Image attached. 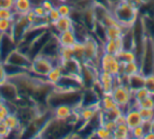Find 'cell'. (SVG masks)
I'll return each instance as SVG.
<instances>
[{
    "instance_id": "6da1fadb",
    "label": "cell",
    "mask_w": 154,
    "mask_h": 139,
    "mask_svg": "<svg viewBox=\"0 0 154 139\" xmlns=\"http://www.w3.org/2000/svg\"><path fill=\"white\" fill-rule=\"evenodd\" d=\"M110 11L114 15L118 22L126 28H130L134 24L138 18V10L133 9L125 0H118L116 2L112 1L110 5Z\"/></svg>"
},
{
    "instance_id": "7a4b0ae2",
    "label": "cell",
    "mask_w": 154,
    "mask_h": 139,
    "mask_svg": "<svg viewBox=\"0 0 154 139\" xmlns=\"http://www.w3.org/2000/svg\"><path fill=\"white\" fill-rule=\"evenodd\" d=\"M111 96L116 102V104L122 107L124 111L131 107V102L133 100V92L129 89L127 84H116L112 91Z\"/></svg>"
},
{
    "instance_id": "3957f363",
    "label": "cell",
    "mask_w": 154,
    "mask_h": 139,
    "mask_svg": "<svg viewBox=\"0 0 154 139\" xmlns=\"http://www.w3.org/2000/svg\"><path fill=\"white\" fill-rule=\"evenodd\" d=\"M54 64L55 62L51 58L47 57L42 54H39L32 59L30 72L37 77H45L52 70Z\"/></svg>"
},
{
    "instance_id": "277c9868",
    "label": "cell",
    "mask_w": 154,
    "mask_h": 139,
    "mask_svg": "<svg viewBox=\"0 0 154 139\" xmlns=\"http://www.w3.org/2000/svg\"><path fill=\"white\" fill-rule=\"evenodd\" d=\"M98 68L99 71L107 72L114 76H117L122 73V62L116 55L103 53L99 57Z\"/></svg>"
},
{
    "instance_id": "5b68a950",
    "label": "cell",
    "mask_w": 154,
    "mask_h": 139,
    "mask_svg": "<svg viewBox=\"0 0 154 139\" xmlns=\"http://www.w3.org/2000/svg\"><path fill=\"white\" fill-rule=\"evenodd\" d=\"M3 62H7V63L13 64V65L19 66V68L30 71L32 59L26 53H23V52H21L16 47L13 52H11L9 54V56L5 58Z\"/></svg>"
},
{
    "instance_id": "8992f818",
    "label": "cell",
    "mask_w": 154,
    "mask_h": 139,
    "mask_svg": "<svg viewBox=\"0 0 154 139\" xmlns=\"http://www.w3.org/2000/svg\"><path fill=\"white\" fill-rule=\"evenodd\" d=\"M97 81H98L103 94H111L114 86H116L115 76L107 73V72L99 71L98 75H97Z\"/></svg>"
},
{
    "instance_id": "52a82bcc",
    "label": "cell",
    "mask_w": 154,
    "mask_h": 139,
    "mask_svg": "<svg viewBox=\"0 0 154 139\" xmlns=\"http://www.w3.org/2000/svg\"><path fill=\"white\" fill-rule=\"evenodd\" d=\"M62 68H63L64 74H70V75H82V63L76 58H72V59L64 60V61H60Z\"/></svg>"
},
{
    "instance_id": "ba28073f",
    "label": "cell",
    "mask_w": 154,
    "mask_h": 139,
    "mask_svg": "<svg viewBox=\"0 0 154 139\" xmlns=\"http://www.w3.org/2000/svg\"><path fill=\"white\" fill-rule=\"evenodd\" d=\"M74 113L75 107L69 104H59L54 107L53 118L58 120H63V121H69V119L74 115Z\"/></svg>"
},
{
    "instance_id": "9c48e42d",
    "label": "cell",
    "mask_w": 154,
    "mask_h": 139,
    "mask_svg": "<svg viewBox=\"0 0 154 139\" xmlns=\"http://www.w3.org/2000/svg\"><path fill=\"white\" fill-rule=\"evenodd\" d=\"M125 115H126V123L130 128L141 125L143 123V118L139 114L138 107H130L125 111Z\"/></svg>"
},
{
    "instance_id": "30bf717a",
    "label": "cell",
    "mask_w": 154,
    "mask_h": 139,
    "mask_svg": "<svg viewBox=\"0 0 154 139\" xmlns=\"http://www.w3.org/2000/svg\"><path fill=\"white\" fill-rule=\"evenodd\" d=\"M63 74H64V72H63V68H62L61 64L55 63L53 68H52V70L49 72V74L45 76V80H47L51 86H55L56 84L60 81V79L62 78Z\"/></svg>"
},
{
    "instance_id": "8fae6325",
    "label": "cell",
    "mask_w": 154,
    "mask_h": 139,
    "mask_svg": "<svg viewBox=\"0 0 154 139\" xmlns=\"http://www.w3.org/2000/svg\"><path fill=\"white\" fill-rule=\"evenodd\" d=\"M57 38L60 43V47H72L75 42L77 41V37L75 34L74 30H68L64 32L58 33Z\"/></svg>"
},
{
    "instance_id": "7c38bea8",
    "label": "cell",
    "mask_w": 154,
    "mask_h": 139,
    "mask_svg": "<svg viewBox=\"0 0 154 139\" xmlns=\"http://www.w3.org/2000/svg\"><path fill=\"white\" fill-rule=\"evenodd\" d=\"M145 79L146 75H143L141 72H139V73L127 77L125 84H127L129 86V89L133 92V91L137 90V89L141 88V86H145Z\"/></svg>"
},
{
    "instance_id": "4fadbf2b",
    "label": "cell",
    "mask_w": 154,
    "mask_h": 139,
    "mask_svg": "<svg viewBox=\"0 0 154 139\" xmlns=\"http://www.w3.org/2000/svg\"><path fill=\"white\" fill-rule=\"evenodd\" d=\"M51 26L56 31V34H58V33L64 32V31L72 30L74 28V21L70 16L69 17H60L57 21L52 23Z\"/></svg>"
},
{
    "instance_id": "5bb4252c",
    "label": "cell",
    "mask_w": 154,
    "mask_h": 139,
    "mask_svg": "<svg viewBox=\"0 0 154 139\" xmlns=\"http://www.w3.org/2000/svg\"><path fill=\"white\" fill-rule=\"evenodd\" d=\"M33 5L32 0H15L13 10L16 15H26L33 9Z\"/></svg>"
},
{
    "instance_id": "9a60e30c",
    "label": "cell",
    "mask_w": 154,
    "mask_h": 139,
    "mask_svg": "<svg viewBox=\"0 0 154 139\" xmlns=\"http://www.w3.org/2000/svg\"><path fill=\"white\" fill-rule=\"evenodd\" d=\"M140 72V63L139 61L135 60V61L126 62V63H122V75L129 77L134 74H137Z\"/></svg>"
},
{
    "instance_id": "2e32d148",
    "label": "cell",
    "mask_w": 154,
    "mask_h": 139,
    "mask_svg": "<svg viewBox=\"0 0 154 139\" xmlns=\"http://www.w3.org/2000/svg\"><path fill=\"white\" fill-rule=\"evenodd\" d=\"M5 122L8 125V128H9L12 132H17L18 130L22 128L20 118L18 117V115H17L16 112H11V113L5 117Z\"/></svg>"
},
{
    "instance_id": "e0dca14e",
    "label": "cell",
    "mask_w": 154,
    "mask_h": 139,
    "mask_svg": "<svg viewBox=\"0 0 154 139\" xmlns=\"http://www.w3.org/2000/svg\"><path fill=\"white\" fill-rule=\"evenodd\" d=\"M116 107H118V105L116 104L114 99L112 98L111 94H103L100 97V100H99V110L101 112L111 111V110L115 109Z\"/></svg>"
},
{
    "instance_id": "ac0fdd59",
    "label": "cell",
    "mask_w": 154,
    "mask_h": 139,
    "mask_svg": "<svg viewBox=\"0 0 154 139\" xmlns=\"http://www.w3.org/2000/svg\"><path fill=\"white\" fill-rule=\"evenodd\" d=\"M125 30H126V26L120 23L109 26V28H106V36H107V39H114L115 40L117 38H120L122 36V34H124Z\"/></svg>"
},
{
    "instance_id": "d6986e66",
    "label": "cell",
    "mask_w": 154,
    "mask_h": 139,
    "mask_svg": "<svg viewBox=\"0 0 154 139\" xmlns=\"http://www.w3.org/2000/svg\"><path fill=\"white\" fill-rule=\"evenodd\" d=\"M113 139H128L131 138V128L127 125V123L117 124L115 130L112 132Z\"/></svg>"
},
{
    "instance_id": "ffe728a7",
    "label": "cell",
    "mask_w": 154,
    "mask_h": 139,
    "mask_svg": "<svg viewBox=\"0 0 154 139\" xmlns=\"http://www.w3.org/2000/svg\"><path fill=\"white\" fill-rule=\"evenodd\" d=\"M116 56H117V58L119 59V61L122 62V63L135 61V60L138 61V58H137V55H136V53H135L134 50L122 49V51L118 52Z\"/></svg>"
},
{
    "instance_id": "44dd1931",
    "label": "cell",
    "mask_w": 154,
    "mask_h": 139,
    "mask_svg": "<svg viewBox=\"0 0 154 139\" xmlns=\"http://www.w3.org/2000/svg\"><path fill=\"white\" fill-rule=\"evenodd\" d=\"M101 47H103V53L108 54H113V55H117V53L119 52L116 44V41L114 39H107L103 43H101Z\"/></svg>"
},
{
    "instance_id": "7402d4cb",
    "label": "cell",
    "mask_w": 154,
    "mask_h": 139,
    "mask_svg": "<svg viewBox=\"0 0 154 139\" xmlns=\"http://www.w3.org/2000/svg\"><path fill=\"white\" fill-rule=\"evenodd\" d=\"M72 49H73V52H74V57L79 60V61L84 62V52H85L84 41L77 40L76 42L72 45Z\"/></svg>"
},
{
    "instance_id": "603a6c76",
    "label": "cell",
    "mask_w": 154,
    "mask_h": 139,
    "mask_svg": "<svg viewBox=\"0 0 154 139\" xmlns=\"http://www.w3.org/2000/svg\"><path fill=\"white\" fill-rule=\"evenodd\" d=\"M15 19H0V35L11 34Z\"/></svg>"
},
{
    "instance_id": "cb8c5ba5",
    "label": "cell",
    "mask_w": 154,
    "mask_h": 139,
    "mask_svg": "<svg viewBox=\"0 0 154 139\" xmlns=\"http://www.w3.org/2000/svg\"><path fill=\"white\" fill-rule=\"evenodd\" d=\"M94 136H96L99 139H113V135L112 132L106 128L103 125H98L93 132Z\"/></svg>"
},
{
    "instance_id": "d4e9b609",
    "label": "cell",
    "mask_w": 154,
    "mask_h": 139,
    "mask_svg": "<svg viewBox=\"0 0 154 139\" xmlns=\"http://www.w3.org/2000/svg\"><path fill=\"white\" fill-rule=\"evenodd\" d=\"M74 57V52L72 47H60L59 50V61L72 59Z\"/></svg>"
},
{
    "instance_id": "484cf974",
    "label": "cell",
    "mask_w": 154,
    "mask_h": 139,
    "mask_svg": "<svg viewBox=\"0 0 154 139\" xmlns=\"http://www.w3.org/2000/svg\"><path fill=\"white\" fill-rule=\"evenodd\" d=\"M56 8H57L58 12H59L61 17H69V16H71L72 11H73L72 5L69 2H60L56 5Z\"/></svg>"
},
{
    "instance_id": "4316f807",
    "label": "cell",
    "mask_w": 154,
    "mask_h": 139,
    "mask_svg": "<svg viewBox=\"0 0 154 139\" xmlns=\"http://www.w3.org/2000/svg\"><path fill=\"white\" fill-rule=\"evenodd\" d=\"M16 13L14 10L0 7V19H15Z\"/></svg>"
},
{
    "instance_id": "83f0119b",
    "label": "cell",
    "mask_w": 154,
    "mask_h": 139,
    "mask_svg": "<svg viewBox=\"0 0 154 139\" xmlns=\"http://www.w3.org/2000/svg\"><path fill=\"white\" fill-rule=\"evenodd\" d=\"M139 114H140L143 121L147 120L150 121L154 118V109H143V107H138Z\"/></svg>"
},
{
    "instance_id": "f1b7e54d",
    "label": "cell",
    "mask_w": 154,
    "mask_h": 139,
    "mask_svg": "<svg viewBox=\"0 0 154 139\" xmlns=\"http://www.w3.org/2000/svg\"><path fill=\"white\" fill-rule=\"evenodd\" d=\"M137 107H143V109H154V96L150 95L143 100L137 103Z\"/></svg>"
},
{
    "instance_id": "f546056e",
    "label": "cell",
    "mask_w": 154,
    "mask_h": 139,
    "mask_svg": "<svg viewBox=\"0 0 154 139\" xmlns=\"http://www.w3.org/2000/svg\"><path fill=\"white\" fill-rule=\"evenodd\" d=\"M145 128H143V125H137L135 128H131V138L134 139H143L145 136Z\"/></svg>"
},
{
    "instance_id": "4dcf8cb0",
    "label": "cell",
    "mask_w": 154,
    "mask_h": 139,
    "mask_svg": "<svg viewBox=\"0 0 154 139\" xmlns=\"http://www.w3.org/2000/svg\"><path fill=\"white\" fill-rule=\"evenodd\" d=\"M32 10L34 11V13H35V15L37 16V18H39V19H48L47 18L48 12L43 9L41 5H34Z\"/></svg>"
},
{
    "instance_id": "1f68e13d",
    "label": "cell",
    "mask_w": 154,
    "mask_h": 139,
    "mask_svg": "<svg viewBox=\"0 0 154 139\" xmlns=\"http://www.w3.org/2000/svg\"><path fill=\"white\" fill-rule=\"evenodd\" d=\"M145 86L149 90L152 96H154V73L146 75L145 79Z\"/></svg>"
},
{
    "instance_id": "d6a6232c",
    "label": "cell",
    "mask_w": 154,
    "mask_h": 139,
    "mask_svg": "<svg viewBox=\"0 0 154 139\" xmlns=\"http://www.w3.org/2000/svg\"><path fill=\"white\" fill-rule=\"evenodd\" d=\"M60 17H61V16H60L59 12H58V10H57V8H56V7H54L53 9L51 10V11L48 12L47 18H48V21H49L50 24H52V23H54V22H56L58 19H59Z\"/></svg>"
},
{
    "instance_id": "836d02e7",
    "label": "cell",
    "mask_w": 154,
    "mask_h": 139,
    "mask_svg": "<svg viewBox=\"0 0 154 139\" xmlns=\"http://www.w3.org/2000/svg\"><path fill=\"white\" fill-rule=\"evenodd\" d=\"M10 113H11V110H10L9 102L5 101V102L0 103V121H3Z\"/></svg>"
},
{
    "instance_id": "e575fe53",
    "label": "cell",
    "mask_w": 154,
    "mask_h": 139,
    "mask_svg": "<svg viewBox=\"0 0 154 139\" xmlns=\"http://www.w3.org/2000/svg\"><path fill=\"white\" fill-rule=\"evenodd\" d=\"M11 133H12V131L8 128L5 120H3V121H0V137H1V138H8V137L11 135Z\"/></svg>"
},
{
    "instance_id": "d590c367",
    "label": "cell",
    "mask_w": 154,
    "mask_h": 139,
    "mask_svg": "<svg viewBox=\"0 0 154 139\" xmlns=\"http://www.w3.org/2000/svg\"><path fill=\"white\" fill-rule=\"evenodd\" d=\"M100 125H103L106 128H108L109 131L113 132V131L116 128V126H117V123H116L115 120H113V119H105V118H103Z\"/></svg>"
},
{
    "instance_id": "8d00e7d4",
    "label": "cell",
    "mask_w": 154,
    "mask_h": 139,
    "mask_svg": "<svg viewBox=\"0 0 154 139\" xmlns=\"http://www.w3.org/2000/svg\"><path fill=\"white\" fill-rule=\"evenodd\" d=\"M8 80H9V77H8L7 71H5V63L0 60V84H2L3 82L8 81Z\"/></svg>"
},
{
    "instance_id": "74e56055",
    "label": "cell",
    "mask_w": 154,
    "mask_h": 139,
    "mask_svg": "<svg viewBox=\"0 0 154 139\" xmlns=\"http://www.w3.org/2000/svg\"><path fill=\"white\" fill-rule=\"evenodd\" d=\"M125 1H126L129 5H131L133 9L138 10V11L141 9V7H143V3H145L143 0H125Z\"/></svg>"
},
{
    "instance_id": "f35d334b",
    "label": "cell",
    "mask_w": 154,
    "mask_h": 139,
    "mask_svg": "<svg viewBox=\"0 0 154 139\" xmlns=\"http://www.w3.org/2000/svg\"><path fill=\"white\" fill-rule=\"evenodd\" d=\"M40 5H42V8L47 12L51 11L54 7H56V5L54 3V0H42L40 2Z\"/></svg>"
},
{
    "instance_id": "ab89813d",
    "label": "cell",
    "mask_w": 154,
    "mask_h": 139,
    "mask_svg": "<svg viewBox=\"0 0 154 139\" xmlns=\"http://www.w3.org/2000/svg\"><path fill=\"white\" fill-rule=\"evenodd\" d=\"M14 3H15V0H2V1H1V3H0V7L13 10Z\"/></svg>"
},
{
    "instance_id": "60d3db41",
    "label": "cell",
    "mask_w": 154,
    "mask_h": 139,
    "mask_svg": "<svg viewBox=\"0 0 154 139\" xmlns=\"http://www.w3.org/2000/svg\"><path fill=\"white\" fill-rule=\"evenodd\" d=\"M94 5H103L106 8H109L110 9V5H111V0H92Z\"/></svg>"
},
{
    "instance_id": "b9f144b4",
    "label": "cell",
    "mask_w": 154,
    "mask_h": 139,
    "mask_svg": "<svg viewBox=\"0 0 154 139\" xmlns=\"http://www.w3.org/2000/svg\"><path fill=\"white\" fill-rule=\"evenodd\" d=\"M115 122L117 124L126 123V115H125V113H122V114H120L119 116H117V117L115 118Z\"/></svg>"
},
{
    "instance_id": "7bdbcfd3",
    "label": "cell",
    "mask_w": 154,
    "mask_h": 139,
    "mask_svg": "<svg viewBox=\"0 0 154 139\" xmlns=\"http://www.w3.org/2000/svg\"><path fill=\"white\" fill-rule=\"evenodd\" d=\"M143 139H154V133L151 132V131H149V132L145 133Z\"/></svg>"
},
{
    "instance_id": "ee69618b",
    "label": "cell",
    "mask_w": 154,
    "mask_h": 139,
    "mask_svg": "<svg viewBox=\"0 0 154 139\" xmlns=\"http://www.w3.org/2000/svg\"><path fill=\"white\" fill-rule=\"evenodd\" d=\"M150 131L154 133V118L150 121Z\"/></svg>"
},
{
    "instance_id": "f6af8a7d",
    "label": "cell",
    "mask_w": 154,
    "mask_h": 139,
    "mask_svg": "<svg viewBox=\"0 0 154 139\" xmlns=\"http://www.w3.org/2000/svg\"><path fill=\"white\" fill-rule=\"evenodd\" d=\"M5 102V98H3V96L1 95V93H0V103Z\"/></svg>"
},
{
    "instance_id": "bcb514c9",
    "label": "cell",
    "mask_w": 154,
    "mask_h": 139,
    "mask_svg": "<svg viewBox=\"0 0 154 139\" xmlns=\"http://www.w3.org/2000/svg\"><path fill=\"white\" fill-rule=\"evenodd\" d=\"M56 1H58V2H68L69 0H56Z\"/></svg>"
},
{
    "instance_id": "7dc6e473",
    "label": "cell",
    "mask_w": 154,
    "mask_h": 139,
    "mask_svg": "<svg viewBox=\"0 0 154 139\" xmlns=\"http://www.w3.org/2000/svg\"><path fill=\"white\" fill-rule=\"evenodd\" d=\"M1 1H2V0H0V3H1Z\"/></svg>"
},
{
    "instance_id": "c3c4849f",
    "label": "cell",
    "mask_w": 154,
    "mask_h": 139,
    "mask_svg": "<svg viewBox=\"0 0 154 139\" xmlns=\"http://www.w3.org/2000/svg\"><path fill=\"white\" fill-rule=\"evenodd\" d=\"M0 139H1V137H0Z\"/></svg>"
}]
</instances>
